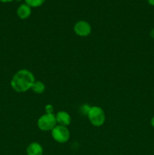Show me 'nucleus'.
<instances>
[{"label":"nucleus","mask_w":154,"mask_h":155,"mask_svg":"<svg viewBox=\"0 0 154 155\" xmlns=\"http://www.w3.org/2000/svg\"><path fill=\"white\" fill-rule=\"evenodd\" d=\"M147 1H148V3H149L150 5L154 6V0H147Z\"/></svg>","instance_id":"13"},{"label":"nucleus","mask_w":154,"mask_h":155,"mask_svg":"<svg viewBox=\"0 0 154 155\" xmlns=\"http://www.w3.org/2000/svg\"><path fill=\"white\" fill-rule=\"evenodd\" d=\"M34 92L37 94H42L45 92V86L42 82L41 81H35L33 86L31 88Z\"/></svg>","instance_id":"9"},{"label":"nucleus","mask_w":154,"mask_h":155,"mask_svg":"<svg viewBox=\"0 0 154 155\" xmlns=\"http://www.w3.org/2000/svg\"><path fill=\"white\" fill-rule=\"evenodd\" d=\"M17 15L21 19H27L31 15V8L26 3L21 5L17 10Z\"/></svg>","instance_id":"8"},{"label":"nucleus","mask_w":154,"mask_h":155,"mask_svg":"<svg viewBox=\"0 0 154 155\" xmlns=\"http://www.w3.org/2000/svg\"><path fill=\"white\" fill-rule=\"evenodd\" d=\"M150 124H151V125H152V127H154V117L152 118V119H151Z\"/></svg>","instance_id":"15"},{"label":"nucleus","mask_w":154,"mask_h":155,"mask_svg":"<svg viewBox=\"0 0 154 155\" xmlns=\"http://www.w3.org/2000/svg\"><path fill=\"white\" fill-rule=\"evenodd\" d=\"M54 111V108H53V106L51 104H47L45 106V112L46 114H53Z\"/></svg>","instance_id":"11"},{"label":"nucleus","mask_w":154,"mask_h":155,"mask_svg":"<svg viewBox=\"0 0 154 155\" xmlns=\"http://www.w3.org/2000/svg\"><path fill=\"white\" fill-rule=\"evenodd\" d=\"M12 1H14V0H0V2H11Z\"/></svg>","instance_id":"14"},{"label":"nucleus","mask_w":154,"mask_h":155,"mask_svg":"<svg viewBox=\"0 0 154 155\" xmlns=\"http://www.w3.org/2000/svg\"><path fill=\"white\" fill-rule=\"evenodd\" d=\"M149 34H150L151 37L154 38V28L151 30V31H150V33H149Z\"/></svg>","instance_id":"12"},{"label":"nucleus","mask_w":154,"mask_h":155,"mask_svg":"<svg viewBox=\"0 0 154 155\" xmlns=\"http://www.w3.org/2000/svg\"><path fill=\"white\" fill-rule=\"evenodd\" d=\"M35 82L33 73L26 69L18 71L11 80L12 89L17 92H25L31 89Z\"/></svg>","instance_id":"1"},{"label":"nucleus","mask_w":154,"mask_h":155,"mask_svg":"<svg viewBox=\"0 0 154 155\" xmlns=\"http://www.w3.org/2000/svg\"><path fill=\"white\" fill-rule=\"evenodd\" d=\"M27 155H42L43 149L42 145L38 142H32L27 148Z\"/></svg>","instance_id":"7"},{"label":"nucleus","mask_w":154,"mask_h":155,"mask_svg":"<svg viewBox=\"0 0 154 155\" xmlns=\"http://www.w3.org/2000/svg\"><path fill=\"white\" fill-rule=\"evenodd\" d=\"M57 124L56 116L54 114H45L42 115L38 120V127L42 131H50L52 130Z\"/></svg>","instance_id":"3"},{"label":"nucleus","mask_w":154,"mask_h":155,"mask_svg":"<svg viewBox=\"0 0 154 155\" xmlns=\"http://www.w3.org/2000/svg\"><path fill=\"white\" fill-rule=\"evenodd\" d=\"M74 32L79 36H88L91 32V27L87 21H79L74 25Z\"/></svg>","instance_id":"5"},{"label":"nucleus","mask_w":154,"mask_h":155,"mask_svg":"<svg viewBox=\"0 0 154 155\" xmlns=\"http://www.w3.org/2000/svg\"><path fill=\"white\" fill-rule=\"evenodd\" d=\"M87 115L91 124L95 127H101L105 122V113L104 110L98 106L91 107L88 111Z\"/></svg>","instance_id":"2"},{"label":"nucleus","mask_w":154,"mask_h":155,"mask_svg":"<svg viewBox=\"0 0 154 155\" xmlns=\"http://www.w3.org/2000/svg\"><path fill=\"white\" fill-rule=\"evenodd\" d=\"M51 136L56 142L59 143H65L69 140L70 133L66 127L57 125L51 130Z\"/></svg>","instance_id":"4"},{"label":"nucleus","mask_w":154,"mask_h":155,"mask_svg":"<svg viewBox=\"0 0 154 155\" xmlns=\"http://www.w3.org/2000/svg\"><path fill=\"white\" fill-rule=\"evenodd\" d=\"M56 116L57 124L63 127H67L71 123V117L69 114L66 111H59Z\"/></svg>","instance_id":"6"},{"label":"nucleus","mask_w":154,"mask_h":155,"mask_svg":"<svg viewBox=\"0 0 154 155\" xmlns=\"http://www.w3.org/2000/svg\"><path fill=\"white\" fill-rule=\"evenodd\" d=\"M45 0H25V2L30 8H37L42 5Z\"/></svg>","instance_id":"10"}]
</instances>
